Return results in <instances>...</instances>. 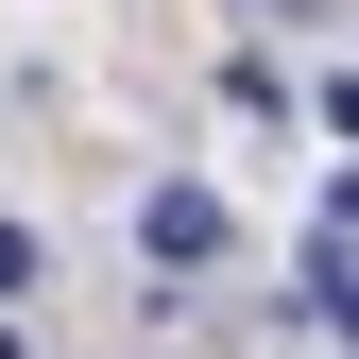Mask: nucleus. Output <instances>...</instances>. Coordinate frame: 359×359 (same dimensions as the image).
<instances>
[{
    "label": "nucleus",
    "instance_id": "nucleus-2",
    "mask_svg": "<svg viewBox=\"0 0 359 359\" xmlns=\"http://www.w3.org/2000/svg\"><path fill=\"white\" fill-rule=\"evenodd\" d=\"M0 291H34V240H18V222H0Z\"/></svg>",
    "mask_w": 359,
    "mask_h": 359
},
{
    "label": "nucleus",
    "instance_id": "nucleus-1",
    "mask_svg": "<svg viewBox=\"0 0 359 359\" xmlns=\"http://www.w3.org/2000/svg\"><path fill=\"white\" fill-rule=\"evenodd\" d=\"M137 240L171 257V274H205V257H222V205H205V189H154V205H137Z\"/></svg>",
    "mask_w": 359,
    "mask_h": 359
}]
</instances>
